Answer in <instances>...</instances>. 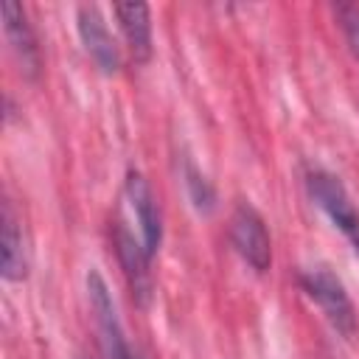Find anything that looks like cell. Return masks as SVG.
I'll return each instance as SVG.
<instances>
[{
  "label": "cell",
  "mask_w": 359,
  "mask_h": 359,
  "mask_svg": "<svg viewBox=\"0 0 359 359\" xmlns=\"http://www.w3.org/2000/svg\"><path fill=\"white\" fill-rule=\"evenodd\" d=\"M334 11H337L339 28H342V34L348 39V48L359 59V3H339Z\"/></svg>",
  "instance_id": "7c38bea8"
},
{
  "label": "cell",
  "mask_w": 359,
  "mask_h": 359,
  "mask_svg": "<svg viewBox=\"0 0 359 359\" xmlns=\"http://www.w3.org/2000/svg\"><path fill=\"white\" fill-rule=\"evenodd\" d=\"M230 244L255 272L269 269V264H272L269 233H266L261 213L247 202H241L230 216Z\"/></svg>",
  "instance_id": "3957f363"
},
{
  "label": "cell",
  "mask_w": 359,
  "mask_h": 359,
  "mask_svg": "<svg viewBox=\"0 0 359 359\" xmlns=\"http://www.w3.org/2000/svg\"><path fill=\"white\" fill-rule=\"evenodd\" d=\"M112 14L137 65L151 59V8L146 3H115Z\"/></svg>",
  "instance_id": "9c48e42d"
},
{
  "label": "cell",
  "mask_w": 359,
  "mask_h": 359,
  "mask_svg": "<svg viewBox=\"0 0 359 359\" xmlns=\"http://www.w3.org/2000/svg\"><path fill=\"white\" fill-rule=\"evenodd\" d=\"M76 28H79V39L84 45V50L90 53V59L104 70V73H115L121 67V50L107 28V20L101 14L98 6H79L76 11Z\"/></svg>",
  "instance_id": "52a82bcc"
},
{
  "label": "cell",
  "mask_w": 359,
  "mask_h": 359,
  "mask_svg": "<svg viewBox=\"0 0 359 359\" xmlns=\"http://www.w3.org/2000/svg\"><path fill=\"white\" fill-rule=\"evenodd\" d=\"M112 241H115V252H118V261L123 266V275L129 280V289H132L135 300L140 306H146L149 297H151L154 283H151V269H149L151 255H149L143 238L129 230V222L123 216H118L115 224H112Z\"/></svg>",
  "instance_id": "277c9868"
},
{
  "label": "cell",
  "mask_w": 359,
  "mask_h": 359,
  "mask_svg": "<svg viewBox=\"0 0 359 359\" xmlns=\"http://www.w3.org/2000/svg\"><path fill=\"white\" fill-rule=\"evenodd\" d=\"M0 244H3V278L6 280H22L28 272V258H25V238H22V227L20 219L11 208V202H3V233H0Z\"/></svg>",
  "instance_id": "30bf717a"
},
{
  "label": "cell",
  "mask_w": 359,
  "mask_h": 359,
  "mask_svg": "<svg viewBox=\"0 0 359 359\" xmlns=\"http://www.w3.org/2000/svg\"><path fill=\"white\" fill-rule=\"evenodd\" d=\"M123 196H126V205L137 222V236L143 238L149 255H154L160 250V241H163V219H160V205H157V196H154L149 180L140 171H129L126 185H123Z\"/></svg>",
  "instance_id": "8992f818"
},
{
  "label": "cell",
  "mask_w": 359,
  "mask_h": 359,
  "mask_svg": "<svg viewBox=\"0 0 359 359\" xmlns=\"http://www.w3.org/2000/svg\"><path fill=\"white\" fill-rule=\"evenodd\" d=\"M300 286L320 306V311L325 314V320L342 337H353V331H356V309H353V303H351V297L345 292V283L328 266L306 269L300 275Z\"/></svg>",
  "instance_id": "6da1fadb"
},
{
  "label": "cell",
  "mask_w": 359,
  "mask_h": 359,
  "mask_svg": "<svg viewBox=\"0 0 359 359\" xmlns=\"http://www.w3.org/2000/svg\"><path fill=\"white\" fill-rule=\"evenodd\" d=\"M185 185H188V194H191V202L199 208V210H213V205H216V194H213V188H210V182L191 165V163H185Z\"/></svg>",
  "instance_id": "8fae6325"
},
{
  "label": "cell",
  "mask_w": 359,
  "mask_h": 359,
  "mask_svg": "<svg viewBox=\"0 0 359 359\" xmlns=\"http://www.w3.org/2000/svg\"><path fill=\"white\" fill-rule=\"evenodd\" d=\"M87 292H90V303H93V311H95V320L101 328L107 359H140L123 337V328H121L118 311H115V300H112L109 286L101 278V272H95V269L87 272Z\"/></svg>",
  "instance_id": "5b68a950"
},
{
  "label": "cell",
  "mask_w": 359,
  "mask_h": 359,
  "mask_svg": "<svg viewBox=\"0 0 359 359\" xmlns=\"http://www.w3.org/2000/svg\"><path fill=\"white\" fill-rule=\"evenodd\" d=\"M3 11V28H6V39L11 45V50L17 53L20 65H22V73L28 79H36L39 76V67H42V56H39V45H36V34L25 17V8L14 0H6L0 6Z\"/></svg>",
  "instance_id": "ba28073f"
},
{
  "label": "cell",
  "mask_w": 359,
  "mask_h": 359,
  "mask_svg": "<svg viewBox=\"0 0 359 359\" xmlns=\"http://www.w3.org/2000/svg\"><path fill=\"white\" fill-rule=\"evenodd\" d=\"M306 185H309L311 199L320 205V210L334 222V227L359 252V210L351 202V196H348L345 185L339 182V177H334L331 171H323V168H311L306 174Z\"/></svg>",
  "instance_id": "7a4b0ae2"
}]
</instances>
